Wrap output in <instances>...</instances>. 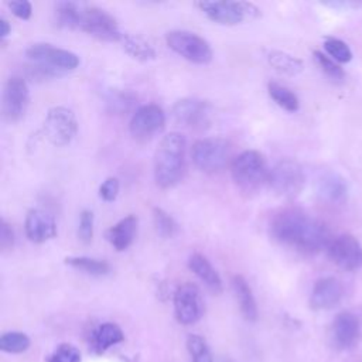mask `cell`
Segmentation results:
<instances>
[{
  "instance_id": "6da1fadb",
  "label": "cell",
  "mask_w": 362,
  "mask_h": 362,
  "mask_svg": "<svg viewBox=\"0 0 362 362\" xmlns=\"http://www.w3.org/2000/svg\"><path fill=\"white\" fill-rule=\"evenodd\" d=\"M269 232L280 245L301 253H317L327 249L332 239L322 221L297 208H284L276 212L270 219Z\"/></svg>"
},
{
  "instance_id": "7a4b0ae2",
  "label": "cell",
  "mask_w": 362,
  "mask_h": 362,
  "mask_svg": "<svg viewBox=\"0 0 362 362\" xmlns=\"http://www.w3.org/2000/svg\"><path fill=\"white\" fill-rule=\"evenodd\" d=\"M187 140L178 132L165 134L153 157L154 181L160 188H171L180 182L185 170Z\"/></svg>"
},
{
  "instance_id": "3957f363",
  "label": "cell",
  "mask_w": 362,
  "mask_h": 362,
  "mask_svg": "<svg viewBox=\"0 0 362 362\" xmlns=\"http://www.w3.org/2000/svg\"><path fill=\"white\" fill-rule=\"evenodd\" d=\"M264 157L257 150H245L230 163V175L235 185L245 194H253L269 180Z\"/></svg>"
},
{
  "instance_id": "277c9868",
  "label": "cell",
  "mask_w": 362,
  "mask_h": 362,
  "mask_svg": "<svg viewBox=\"0 0 362 362\" xmlns=\"http://www.w3.org/2000/svg\"><path fill=\"white\" fill-rule=\"evenodd\" d=\"M232 156V146L222 137H204L197 140L191 148L192 163L204 173L222 171Z\"/></svg>"
},
{
  "instance_id": "5b68a950",
  "label": "cell",
  "mask_w": 362,
  "mask_h": 362,
  "mask_svg": "<svg viewBox=\"0 0 362 362\" xmlns=\"http://www.w3.org/2000/svg\"><path fill=\"white\" fill-rule=\"evenodd\" d=\"M197 6L209 20L222 25H235L247 18H256L260 16V10L247 1L201 0Z\"/></svg>"
},
{
  "instance_id": "8992f818",
  "label": "cell",
  "mask_w": 362,
  "mask_h": 362,
  "mask_svg": "<svg viewBox=\"0 0 362 362\" xmlns=\"http://www.w3.org/2000/svg\"><path fill=\"white\" fill-rule=\"evenodd\" d=\"M270 188L283 198H296L304 188V170L293 158H283L277 161L269 173L267 180Z\"/></svg>"
},
{
  "instance_id": "52a82bcc",
  "label": "cell",
  "mask_w": 362,
  "mask_h": 362,
  "mask_svg": "<svg viewBox=\"0 0 362 362\" xmlns=\"http://www.w3.org/2000/svg\"><path fill=\"white\" fill-rule=\"evenodd\" d=\"M167 45L194 64H208L212 59V48L201 35L188 30H171L165 34Z\"/></svg>"
},
{
  "instance_id": "ba28073f",
  "label": "cell",
  "mask_w": 362,
  "mask_h": 362,
  "mask_svg": "<svg viewBox=\"0 0 362 362\" xmlns=\"http://www.w3.org/2000/svg\"><path fill=\"white\" fill-rule=\"evenodd\" d=\"M78 132V120L75 113L65 106H54L48 109L42 123L45 139L54 146L69 144Z\"/></svg>"
},
{
  "instance_id": "9c48e42d",
  "label": "cell",
  "mask_w": 362,
  "mask_h": 362,
  "mask_svg": "<svg viewBox=\"0 0 362 362\" xmlns=\"http://www.w3.org/2000/svg\"><path fill=\"white\" fill-rule=\"evenodd\" d=\"M78 30L103 41H120L123 34L113 16L93 6H81Z\"/></svg>"
},
{
  "instance_id": "30bf717a",
  "label": "cell",
  "mask_w": 362,
  "mask_h": 362,
  "mask_svg": "<svg viewBox=\"0 0 362 362\" xmlns=\"http://www.w3.org/2000/svg\"><path fill=\"white\" fill-rule=\"evenodd\" d=\"M165 126V113L156 103L139 106L129 122L130 134L140 141L150 140Z\"/></svg>"
},
{
  "instance_id": "8fae6325",
  "label": "cell",
  "mask_w": 362,
  "mask_h": 362,
  "mask_svg": "<svg viewBox=\"0 0 362 362\" xmlns=\"http://www.w3.org/2000/svg\"><path fill=\"white\" fill-rule=\"evenodd\" d=\"M174 314L180 324L192 325L204 315V301L199 288L192 283H182L174 293Z\"/></svg>"
},
{
  "instance_id": "7c38bea8",
  "label": "cell",
  "mask_w": 362,
  "mask_h": 362,
  "mask_svg": "<svg viewBox=\"0 0 362 362\" xmlns=\"http://www.w3.org/2000/svg\"><path fill=\"white\" fill-rule=\"evenodd\" d=\"M25 57L33 62L51 66L61 72L72 71L79 65V57L75 52L54 47L48 42H34L28 45Z\"/></svg>"
},
{
  "instance_id": "4fadbf2b",
  "label": "cell",
  "mask_w": 362,
  "mask_h": 362,
  "mask_svg": "<svg viewBox=\"0 0 362 362\" xmlns=\"http://www.w3.org/2000/svg\"><path fill=\"white\" fill-rule=\"evenodd\" d=\"M28 102L30 89L27 81L18 75L10 76L4 83L1 99V110L6 120L18 122L25 113Z\"/></svg>"
},
{
  "instance_id": "5bb4252c",
  "label": "cell",
  "mask_w": 362,
  "mask_h": 362,
  "mask_svg": "<svg viewBox=\"0 0 362 362\" xmlns=\"http://www.w3.org/2000/svg\"><path fill=\"white\" fill-rule=\"evenodd\" d=\"M327 255L331 262L344 270L352 272L362 267V245L349 233L332 238L327 246Z\"/></svg>"
},
{
  "instance_id": "9a60e30c",
  "label": "cell",
  "mask_w": 362,
  "mask_h": 362,
  "mask_svg": "<svg viewBox=\"0 0 362 362\" xmlns=\"http://www.w3.org/2000/svg\"><path fill=\"white\" fill-rule=\"evenodd\" d=\"M171 113L178 123L187 127L204 129L209 124L211 106L198 98H182L173 105Z\"/></svg>"
},
{
  "instance_id": "2e32d148",
  "label": "cell",
  "mask_w": 362,
  "mask_h": 362,
  "mask_svg": "<svg viewBox=\"0 0 362 362\" xmlns=\"http://www.w3.org/2000/svg\"><path fill=\"white\" fill-rule=\"evenodd\" d=\"M25 236L34 243H44L57 236L55 218L42 209H30L24 221Z\"/></svg>"
},
{
  "instance_id": "e0dca14e",
  "label": "cell",
  "mask_w": 362,
  "mask_h": 362,
  "mask_svg": "<svg viewBox=\"0 0 362 362\" xmlns=\"http://www.w3.org/2000/svg\"><path fill=\"white\" fill-rule=\"evenodd\" d=\"M344 296V287L335 277H321L314 283L310 296L313 310H329L339 304Z\"/></svg>"
},
{
  "instance_id": "ac0fdd59",
  "label": "cell",
  "mask_w": 362,
  "mask_h": 362,
  "mask_svg": "<svg viewBox=\"0 0 362 362\" xmlns=\"http://www.w3.org/2000/svg\"><path fill=\"white\" fill-rule=\"evenodd\" d=\"M361 325L355 314L349 311L339 313L332 322V342L339 349L351 348L359 338Z\"/></svg>"
},
{
  "instance_id": "d6986e66",
  "label": "cell",
  "mask_w": 362,
  "mask_h": 362,
  "mask_svg": "<svg viewBox=\"0 0 362 362\" xmlns=\"http://www.w3.org/2000/svg\"><path fill=\"white\" fill-rule=\"evenodd\" d=\"M136 232L137 218L127 215L106 230V239L117 252H123L133 243Z\"/></svg>"
},
{
  "instance_id": "ffe728a7",
  "label": "cell",
  "mask_w": 362,
  "mask_h": 362,
  "mask_svg": "<svg viewBox=\"0 0 362 362\" xmlns=\"http://www.w3.org/2000/svg\"><path fill=\"white\" fill-rule=\"evenodd\" d=\"M189 270L214 293H221L223 288L222 279L211 262L201 253H192L188 257Z\"/></svg>"
},
{
  "instance_id": "44dd1931",
  "label": "cell",
  "mask_w": 362,
  "mask_h": 362,
  "mask_svg": "<svg viewBox=\"0 0 362 362\" xmlns=\"http://www.w3.org/2000/svg\"><path fill=\"white\" fill-rule=\"evenodd\" d=\"M230 283H232V290L238 300L242 315L245 317L246 321L255 322L257 320L259 311H257V304H256V300H255V296H253V291H252L249 283L240 274H235L232 277Z\"/></svg>"
},
{
  "instance_id": "7402d4cb",
  "label": "cell",
  "mask_w": 362,
  "mask_h": 362,
  "mask_svg": "<svg viewBox=\"0 0 362 362\" xmlns=\"http://www.w3.org/2000/svg\"><path fill=\"white\" fill-rule=\"evenodd\" d=\"M93 348L98 354L107 351L109 348L124 341V334L122 328L115 322H103L100 324L92 335Z\"/></svg>"
},
{
  "instance_id": "603a6c76",
  "label": "cell",
  "mask_w": 362,
  "mask_h": 362,
  "mask_svg": "<svg viewBox=\"0 0 362 362\" xmlns=\"http://www.w3.org/2000/svg\"><path fill=\"white\" fill-rule=\"evenodd\" d=\"M318 191L327 201L339 202L346 195V182L335 173H325L318 181Z\"/></svg>"
},
{
  "instance_id": "cb8c5ba5",
  "label": "cell",
  "mask_w": 362,
  "mask_h": 362,
  "mask_svg": "<svg viewBox=\"0 0 362 362\" xmlns=\"http://www.w3.org/2000/svg\"><path fill=\"white\" fill-rule=\"evenodd\" d=\"M120 42H122L124 51L139 61H150L157 57L153 45L150 42H147L144 38H141L140 35L123 33Z\"/></svg>"
},
{
  "instance_id": "d4e9b609",
  "label": "cell",
  "mask_w": 362,
  "mask_h": 362,
  "mask_svg": "<svg viewBox=\"0 0 362 362\" xmlns=\"http://www.w3.org/2000/svg\"><path fill=\"white\" fill-rule=\"evenodd\" d=\"M105 103L107 112L113 115H126L136 106L137 96L127 89H110L106 93Z\"/></svg>"
},
{
  "instance_id": "484cf974",
  "label": "cell",
  "mask_w": 362,
  "mask_h": 362,
  "mask_svg": "<svg viewBox=\"0 0 362 362\" xmlns=\"http://www.w3.org/2000/svg\"><path fill=\"white\" fill-rule=\"evenodd\" d=\"M65 263L89 276L100 277L110 273V264L106 260L93 259L88 256H69V257H65Z\"/></svg>"
},
{
  "instance_id": "4316f807",
  "label": "cell",
  "mask_w": 362,
  "mask_h": 362,
  "mask_svg": "<svg viewBox=\"0 0 362 362\" xmlns=\"http://www.w3.org/2000/svg\"><path fill=\"white\" fill-rule=\"evenodd\" d=\"M267 62L270 66L284 75H297L303 71V61L283 51H270L267 54Z\"/></svg>"
},
{
  "instance_id": "83f0119b",
  "label": "cell",
  "mask_w": 362,
  "mask_h": 362,
  "mask_svg": "<svg viewBox=\"0 0 362 362\" xmlns=\"http://www.w3.org/2000/svg\"><path fill=\"white\" fill-rule=\"evenodd\" d=\"M267 92L270 95V98L280 106L283 107L284 110L287 112H296L298 110L300 107V102H298V98L297 95L290 90L287 86L279 83V82H274V81H270L267 83Z\"/></svg>"
},
{
  "instance_id": "f1b7e54d",
  "label": "cell",
  "mask_w": 362,
  "mask_h": 362,
  "mask_svg": "<svg viewBox=\"0 0 362 362\" xmlns=\"http://www.w3.org/2000/svg\"><path fill=\"white\" fill-rule=\"evenodd\" d=\"M79 14H81V6H78L76 3H71V1L58 3L55 8L57 25L64 28L78 30Z\"/></svg>"
},
{
  "instance_id": "f546056e",
  "label": "cell",
  "mask_w": 362,
  "mask_h": 362,
  "mask_svg": "<svg viewBox=\"0 0 362 362\" xmlns=\"http://www.w3.org/2000/svg\"><path fill=\"white\" fill-rule=\"evenodd\" d=\"M30 345V337L21 331H8L0 337V349L7 354H23Z\"/></svg>"
},
{
  "instance_id": "4dcf8cb0",
  "label": "cell",
  "mask_w": 362,
  "mask_h": 362,
  "mask_svg": "<svg viewBox=\"0 0 362 362\" xmlns=\"http://www.w3.org/2000/svg\"><path fill=\"white\" fill-rule=\"evenodd\" d=\"M153 225L156 232L164 239L174 238L178 232V223L175 222V219L158 206L153 208Z\"/></svg>"
},
{
  "instance_id": "1f68e13d",
  "label": "cell",
  "mask_w": 362,
  "mask_h": 362,
  "mask_svg": "<svg viewBox=\"0 0 362 362\" xmlns=\"http://www.w3.org/2000/svg\"><path fill=\"white\" fill-rule=\"evenodd\" d=\"M185 345L192 362H214L211 349L201 335L189 334L187 337Z\"/></svg>"
},
{
  "instance_id": "d6a6232c",
  "label": "cell",
  "mask_w": 362,
  "mask_h": 362,
  "mask_svg": "<svg viewBox=\"0 0 362 362\" xmlns=\"http://www.w3.org/2000/svg\"><path fill=\"white\" fill-rule=\"evenodd\" d=\"M324 48L328 55L337 62H349L352 58V51L348 44L335 37H327L324 40Z\"/></svg>"
},
{
  "instance_id": "836d02e7",
  "label": "cell",
  "mask_w": 362,
  "mask_h": 362,
  "mask_svg": "<svg viewBox=\"0 0 362 362\" xmlns=\"http://www.w3.org/2000/svg\"><path fill=\"white\" fill-rule=\"evenodd\" d=\"M81 351L72 344H59L48 356L47 362H81Z\"/></svg>"
},
{
  "instance_id": "e575fe53",
  "label": "cell",
  "mask_w": 362,
  "mask_h": 362,
  "mask_svg": "<svg viewBox=\"0 0 362 362\" xmlns=\"http://www.w3.org/2000/svg\"><path fill=\"white\" fill-rule=\"evenodd\" d=\"M314 59L317 61L318 66L321 68V71L331 79L334 81H341L344 79V71L342 68L337 64V61H334L331 57H327L325 54H322L321 51H314L313 52Z\"/></svg>"
},
{
  "instance_id": "d590c367",
  "label": "cell",
  "mask_w": 362,
  "mask_h": 362,
  "mask_svg": "<svg viewBox=\"0 0 362 362\" xmlns=\"http://www.w3.org/2000/svg\"><path fill=\"white\" fill-rule=\"evenodd\" d=\"M93 225H95L93 212L89 209H83L79 215V223H78V238L81 242L83 243L92 242Z\"/></svg>"
},
{
  "instance_id": "8d00e7d4",
  "label": "cell",
  "mask_w": 362,
  "mask_h": 362,
  "mask_svg": "<svg viewBox=\"0 0 362 362\" xmlns=\"http://www.w3.org/2000/svg\"><path fill=\"white\" fill-rule=\"evenodd\" d=\"M27 72H28V76L31 79H37V81L55 78V76H59V75L64 74V72H61L58 69H54V68L42 65V64H37V62H33L31 65H28L27 66Z\"/></svg>"
},
{
  "instance_id": "74e56055",
  "label": "cell",
  "mask_w": 362,
  "mask_h": 362,
  "mask_svg": "<svg viewBox=\"0 0 362 362\" xmlns=\"http://www.w3.org/2000/svg\"><path fill=\"white\" fill-rule=\"evenodd\" d=\"M119 189H120L119 180L116 177H109L100 184L99 197L106 202H112V201L116 199V197L119 194Z\"/></svg>"
},
{
  "instance_id": "f35d334b",
  "label": "cell",
  "mask_w": 362,
  "mask_h": 362,
  "mask_svg": "<svg viewBox=\"0 0 362 362\" xmlns=\"http://www.w3.org/2000/svg\"><path fill=\"white\" fill-rule=\"evenodd\" d=\"M7 6L11 13L21 20H28L33 14V6L28 0H10L7 1Z\"/></svg>"
},
{
  "instance_id": "ab89813d",
  "label": "cell",
  "mask_w": 362,
  "mask_h": 362,
  "mask_svg": "<svg viewBox=\"0 0 362 362\" xmlns=\"http://www.w3.org/2000/svg\"><path fill=\"white\" fill-rule=\"evenodd\" d=\"M14 245V230L8 222L0 221V247L3 250L11 249Z\"/></svg>"
},
{
  "instance_id": "60d3db41",
  "label": "cell",
  "mask_w": 362,
  "mask_h": 362,
  "mask_svg": "<svg viewBox=\"0 0 362 362\" xmlns=\"http://www.w3.org/2000/svg\"><path fill=\"white\" fill-rule=\"evenodd\" d=\"M10 31H11L10 23L6 18L0 17V38H6L10 34Z\"/></svg>"
},
{
  "instance_id": "b9f144b4",
  "label": "cell",
  "mask_w": 362,
  "mask_h": 362,
  "mask_svg": "<svg viewBox=\"0 0 362 362\" xmlns=\"http://www.w3.org/2000/svg\"><path fill=\"white\" fill-rule=\"evenodd\" d=\"M222 362H232V361H229V359H226V361H222Z\"/></svg>"
}]
</instances>
